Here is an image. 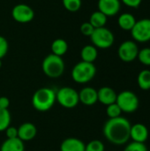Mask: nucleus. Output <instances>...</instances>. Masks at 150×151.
<instances>
[{"mask_svg": "<svg viewBox=\"0 0 150 151\" xmlns=\"http://www.w3.org/2000/svg\"><path fill=\"white\" fill-rule=\"evenodd\" d=\"M97 57H98V50L94 45L88 44L81 49L80 51L81 61L88 62V63H94L96 60Z\"/></svg>", "mask_w": 150, "mask_h": 151, "instance_id": "19", "label": "nucleus"}, {"mask_svg": "<svg viewBox=\"0 0 150 151\" xmlns=\"http://www.w3.org/2000/svg\"><path fill=\"white\" fill-rule=\"evenodd\" d=\"M107 19H108V17L105 16L103 12H101L100 11H95L90 15L88 22L95 28H99V27H105V25L107 23Z\"/></svg>", "mask_w": 150, "mask_h": 151, "instance_id": "21", "label": "nucleus"}, {"mask_svg": "<svg viewBox=\"0 0 150 151\" xmlns=\"http://www.w3.org/2000/svg\"><path fill=\"white\" fill-rule=\"evenodd\" d=\"M11 17L18 23L27 24L34 19V12L28 4H18L14 5L11 10Z\"/></svg>", "mask_w": 150, "mask_h": 151, "instance_id": "10", "label": "nucleus"}, {"mask_svg": "<svg viewBox=\"0 0 150 151\" xmlns=\"http://www.w3.org/2000/svg\"><path fill=\"white\" fill-rule=\"evenodd\" d=\"M2 67V59H0V68Z\"/></svg>", "mask_w": 150, "mask_h": 151, "instance_id": "34", "label": "nucleus"}, {"mask_svg": "<svg viewBox=\"0 0 150 151\" xmlns=\"http://www.w3.org/2000/svg\"><path fill=\"white\" fill-rule=\"evenodd\" d=\"M131 35L134 42H147L150 41V19H141L136 21L131 30Z\"/></svg>", "mask_w": 150, "mask_h": 151, "instance_id": "8", "label": "nucleus"}, {"mask_svg": "<svg viewBox=\"0 0 150 151\" xmlns=\"http://www.w3.org/2000/svg\"><path fill=\"white\" fill-rule=\"evenodd\" d=\"M121 113H122V111L119 108V106L117 104V103L111 104L108 105L106 108V114L109 117V119H115V118L120 117Z\"/></svg>", "mask_w": 150, "mask_h": 151, "instance_id": "25", "label": "nucleus"}, {"mask_svg": "<svg viewBox=\"0 0 150 151\" xmlns=\"http://www.w3.org/2000/svg\"><path fill=\"white\" fill-rule=\"evenodd\" d=\"M56 103V91L50 88H41L32 96V105L41 112L50 111Z\"/></svg>", "mask_w": 150, "mask_h": 151, "instance_id": "2", "label": "nucleus"}, {"mask_svg": "<svg viewBox=\"0 0 150 151\" xmlns=\"http://www.w3.org/2000/svg\"><path fill=\"white\" fill-rule=\"evenodd\" d=\"M116 103L121 109L122 112L126 113H133L136 111L140 105V100L137 95L129 90H125L118 94Z\"/></svg>", "mask_w": 150, "mask_h": 151, "instance_id": "7", "label": "nucleus"}, {"mask_svg": "<svg viewBox=\"0 0 150 151\" xmlns=\"http://www.w3.org/2000/svg\"><path fill=\"white\" fill-rule=\"evenodd\" d=\"M149 151H150V150H149Z\"/></svg>", "mask_w": 150, "mask_h": 151, "instance_id": "35", "label": "nucleus"}, {"mask_svg": "<svg viewBox=\"0 0 150 151\" xmlns=\"http://www.w3.org/2000/svg\"><path fill=\"white\" fill-rule=\"evenodd\" d=\"M86 144L80 139L69 137L65 139L60 144V151H85Z\"/></svg>", "mask_w": 150, "mask_h": 151, "instance_id": "16", "label": "nucleus"}, {"mask_svg": "<svg viewBox=\"0 0 150 151\" xmlns=\"http://www.w3.org/2000/svg\"><path fill=\"white\" fill-rule=\"evenodd\" d=\"M137 58L142 65L150 66V48H143L139 50Z\"/></svg>", "mask_w": 150, "mask_h": 151, "instance_id": "26", "label": "nucleus"}, {"mask_svg": "<svg viewBox=\"0 0 150 151\" xmlns=\"http://www.w3.org/2000/svg\"><path fill=\"white\" fill-rule=\"evenodd\" d=\"M90 40L92 42V45H94L96 49L105 50L113 45L115 36L109 28L103 27L95 28L93 34L90 35Z\"/></svg>", "mask_w": 150, "mask_h": 151, "instance_id": "5", "label": "nucleus"}, {"mask_svg": "<svg viewBox=\"0 0 150 151\" xmlns=\"http://www.w3.org/2000/svg\"><path fill=\"white\" fill-rule=\"evenodd\" d=\"M131 123L124 117L109 119L103 128L104 137L114 145H124L130 139Z\"/></svg>", "mask_w": 150, "mask_h": 151, "instance_id": "1", "label": "nucleus"}, {"mask_svg": "<svg viewBox=\"0 0 150 151\" xmlns=\"http://www.w3.org/2000/svg\"><path fill=\"white\" fill-rule=\"evenodd\" d=\"M95 30V27L88 21V22H84L81 24L80 26V32L84 36H88L90 37V35L93 34Z\"/></svg>", "mask_w": 150, "mask_h": 151, "instance_id": "29", "label": "nucleus"}, {"mask_svg": "<svg viewBox=\"0 0 150 151\" xmlns=\"http://www.w3.org/2000/svg\"><path fill=\"white\" fill-rule=\"evenodd\" d=\"M10 106V100L6 96H0V108L8 109Z\"/></svg>", "mask_w": 150, "mask_h": 151, "instance_id": "33", "label": "nucleus"}, {"mask_svg": "<svg viewBox=\"0 0 150 151\" xmlns=\"http://www.w3.org/2000/svg\"><path fill=\"white\" fill-rule=\"evenodd\" d=\"M5 135L6 139H13V138H18V128L14 127H9L5 129Z\"/></svg>", "mask_w": 150, "mask_h": 151, "instance_id": "31", "label": "nucleus"}, {"mask_svg": "<svg viewBox=\"0 0 150 151\" xmlns=\"http://www.w3.org/2000/svg\"><path fill=\"white\" fill-rule=\"evenodd\" d=\"M98 11L103 12L107 17L117 15L121 8L120 0H98Z\"/></svg>", "mask_w": 150, "mask_h": 151, "instance_id": "11", "label": "nucleus"}, {"mask_svg": "<svg viewBox=\"0 0 150 151\" xmlns=\"http://www.w3.org/2000/svg\"><path fill=\"white\" fill-rule=\"evenodd\" d=\"M120 1L126 6L131 8H138L142 2V0H120Z\"/></svg>", "mask_w": 150, "mask_h": 151, "instance_id": "32", "label": "nucleus"}, {"mask_svg": "<svg viewBox=\"0 0 150 151\" xmlns=\"http://www.w3.org/2000/svg\"><path fill=\"white\" fill-rule=\"evenodd\" d=\"M136 21L137 20L135 17L129 12H124L120 14L118 19V24L119 27L125 31H131L134 27Z\"/></svg>", "mask_w": 150, "mask_h": 151, "instance_id": "17", "label": "nucleus"}, {"mask_svg": "<svg viewBox=\"0 0 150 151\" xmlns=\"http://www.w3.org/2000/svg\"><path fill=\"white\" fill-rule=\"evenodd\" d=\"M0 151H25L24 142L19 138L6 139L1 144Z\"/></svg>", "mask_w": 150, "mask_h": 151, "instance_id": "18", "label": "nucleus"}, {"mask_svg": "<svg viewBox=\"0 0 150 151\" xmlns=\"http://www.w3.org/2000/svg\"><path fill=\"white\" fill-rule=\"evenodd\" d=\"M137 82L139 87L142 90H149L150 89V70H142L137 78Z\"/></svg>", "mask_w": 150, "mask_h": 151, "instance_id": "22", "label": "nucleus"}, {"mask_svg": "<svg viewBox=\"0 0 150 151\" xmlns=\"http://www.w3.org/2000/svg\"><path fill=\"white\" fill-rule=\"evenodd\" d=\"M11 121V117L8 109L0 108V132H4L5 129L10 127Z\"/></svg>", "mask_w": 150, "mask_h": 151, "instance_id": "23", "label": "nucleus"}, {"mask_svg": "<svg viewBox=\"0 0 150 151\" xmlns=\"http://www.w3.org/2000/svg\"><path fill=\"white\" fill-rule=\"evenodd\" d=\"M124 151H149L145 143H140L133 142L127 144Z\"/></svg>", "mask_w": 150, "mask_h": 151, "instance_id": "28", "label": "nucleus"}, {"mask_svg": "<svg viewBox=\"0 0 150 151\" xmlns=\"http://www.w3.org/2000/svg\"><path fill=\"white\" fill-rule=\"evenodd\" d=\"M65 65L62 57L56 56L52 53L47 55L42 63L43 73L51 79H57L63 75Z\"/></svg>", "mask_w": 150, "mask_h": 151, "instance_id": "3", "label": "nucleus"}, {"mask_svg": "<svg viewBox=\"0 0 150 151\" xmlns=\"http://www.w3.org/2000/svg\"><path fill=\"white\" fill-rule=\"evenodd\" d=\"M64 8L70 12H78L82 5L81 0H62Z\"/></svg>", "mask_w": 150, "mask_h": 151, "instance_id": "24", "label": "nucleus"}, {"mask_svg": "<svg viewBox=\"0 0 150 151\" xmlns=\"http://www.w3.org/2000/svg\"><path fill=\"white\" fill-rule=\"evenodd\" d=\"M96 74V67L94 63L80 61L72 70V80L79 84H86L91 81Z\"/></svg>", "mask_w": 150, "mask_h": 151, "instance_id": "4", "label": "nucleus"}, {"mask_svg": "<svg viewBox=\"0 0 150 151\" xmlns=\"http://www.w3.org/2000/svg\"><path fill=\"white\" fill-rule=\"evenodd\" d=\"M50 49L52 54L58 57H63L68 50V43L65 39L57 38L52 42L50 45Z\"/></svg>", "mask_w": 150, "mask_h": 151, "instance_id": "20", "label": "nucleus"}, {"mask_svg": "<svg viewBox=\"0 0 150 151\" xmlns=\"http://www.w3.org/2000/svg\"><path fill=\"white\" fill-rule=\"evenodd\" d=\"M149 132L148 127L142 123H136L131 127L130 130V138L133 142L145 143V142L149 139Z\"/></svg>", "mask_w": 150, "mask_h": 151, "instance_id": "12", "label": "nucleus"}, {"mask_svg": "<svg viewBox=\"0 0 150 151\" xmlns=\"http://www.w3.org/2000/svg\"><path fill=\"white\" fill-rule=\"evenodd\" d=\"M56 102L65 109H73L79 103V92L71 87H63L56 91Z\"/></svg>", "mask_w": 150, "mask_h": 151, "instance_id": "6", "label": "nucleus"}, {"mask_svg": "<svg viewBox=\"0 0 150 151\" xmlns=\"http://www.w3.org/2000/svg\"><path fill=\"white\" fill-rule=\"evenodd\" d=\"M139 53V48L137 43L134 41L127 40L123 42L118 49V58L126 63H130L134 61Z\"/></svg>", "mask_w": 150, "mask_h": 151, "instance_id": "9", "label": "nucleus"}, {"mask_svg": "<svg viewBox=\"0 0 150 151\" xmlns=\"http://www.w3.org/2000/svg\"><path fill=\"white\" fill-rule=\"evenodd\" d=\"M37 128L31 122H25L18 127V138L22 142H29L35 138Z\"/></svg>", "mask_w": 150, "mask_h": 151, "instance_id": "13", "label": "nucleus"}, {"mask_svg": "<svg viewBox=\"0 0 150 151\" xmlns=\"http://www.w3.org/2000/svg\"><path fill=\"white\" fill-rule=\"evenodd\" d=\"M9 50V43L6 38L0 35V59H2L8 52Z\"/></svg>", "mask_w": 150, "mask_h": 151, "instance_id": "30", "label": "nucleus"}, {"mask_svg": "<svg viewBox=\"0 0 150 151\" xmlns=\"http://www.w3.org/2000/svg\"><path fill=\"white\" fill-rule=\"evenodd\" d=\"M117 96L118 94L115 90L110 87H102L99 90H97L98 102L106 106L116 103Z\"/></svg>", "mask_w": 150, "mask_h": 151, "instance_id": "15", "label": "nucleus"}, {"mask_svg": "<svg viewBox=\"0 0 150 151\" xmlns=\"http://www.w3.org/2000/svg\"><path fill=\"white\" fill-rule=\"evenodd\" d=\"M79 100L80 103L86 106H92L98 102L97 90L92 87L83 88L79 92Z\"/></svg>", "mask_w": 150, "mask_h": 151, "instance_id": "14", "label": "nucleus"}, {"mask_svg": "<svg viewBox=\"0 0 150 151\" xmlns=\"http://www.w3.org/2000/svg\"><path fill=\"white\" fill-rule=\"evenodd\" d=\"M104 144L99 140H93L85 146V151H104Z\"/></svg>", "mask_w": 150, "mask_h": 151, "instance_id": "27", "label": "nucleus"}]
</instances>
